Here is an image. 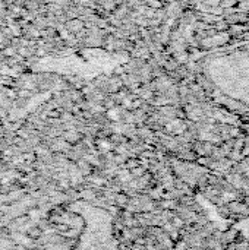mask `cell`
Listing matches in <instances>:
<instances>
[{
	"label": "cell",
	"instance_id": "obj_1",
	"mask_svg": "<svg viewBox=\"0 0 249 250\" xmlns=\"http://www.w3.org/2000/svg\"><path fill=\"white\" fill-rule=\"evenodd\" d=\"M0 108H1V105H0Z\"/></svg>",
	"mask_w": 249,
	"mask_h": 250
}]
</instances>
